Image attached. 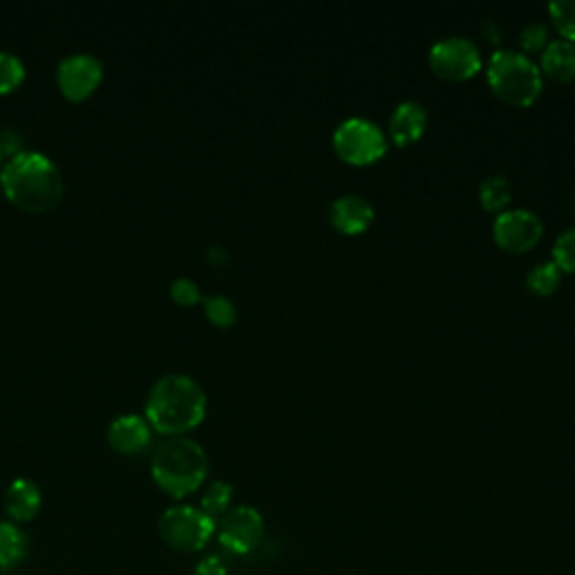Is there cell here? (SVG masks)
<instances>
[{
  "label": "cell",
  "mask_w": 575,
  "mask_h": 575,
  "mask_svg": "<svg viewBox=\"0 0 575 575\" xmlns=\"http://www.w3.org/2000/svg\"><path fill=\"white\" fill-rule=\"evenodd\" d=\"M207 414V396L199 382L187 373H167L153 382L144 418L151 430L165 436H182L194 430Z\"/></svg>",
  "instance_id": "6da1fadb"
},
{
  "label": "cell",
  "mask_w": 575,
  "mask_h": 575,
  "mask_svg": "<svg viewBox=\"0 0 575 575\" xmlns=\"http://www.w3.org/2000/svg\"><path fill=\"white\" fill-rule=\"evenodd\" d=\"M3 194L25 212H48L63 196L59 165L41 151H16L0 169Z\"/></svg>",
  "instance_id": "7a4b0ae2"
},
{
  "label": "cell",
  "mask_w": 575,
  "mask_h": 575,
  "mask_svg": "<svg viewBox=\"0 0 575 575\" xmlns=\"http://www.w3.org/2000/svg\"><path fill=\"white\" fill-rule=\"evenodd\" d=\"M209 472V458L203 445L187 436H169L151 458V475L173 500H182L196 492Z\"/></svg>",
  "instance_id": "3957f363"
},
{
  "label": "cell",
  "mask_w": 575,
  "mask_h": 575,
  "mask_svg": "<svg viewBox=\"0 0 575 575\" xmlns=\"http://www.w3.org/2000/svg\"><path fill=\"white\" fill-rule=\"evenodd\" d=\"M488 84L496 97L515 106H530L542 93V70L517 50H496L488 63Z\"/></svg>",
  "instance_id": "277c9868"
},
{
  "label": "cell",
  "mask_w": 575,
  "mask_h": 575,
  "mask_svg": "<svg viewBox=\"0 0 575 575\" xmlns=\"http://www.w3.org/2000/svg\"><path fill=\"white\" fill-rule=\"evenodd\" d=\"M158 530L167 547L184 553H194L205 549L214 538L216 519H212L199 506L180 504L163 513Z\"/></svg>",
  "instance_id": "5b68a950"
},
{
  "label": "cell",
  "mask_w": 575,
  "mask_h": 575,
  "mask_svg": "<svg viewBox=\"0 0 575 575\" xmlns=\"http://www.w3.org/2000/svg\"><path fill=\"white\" fill-rule=\"evenodd\" d=\"M333 148L344 163L364 167L385 156L387 135L371 120L349 118L335 129Z\"/></svg>",
  "instance_id": "8992f818"
},
{
  "label": "cell",
  "mask_w": 575,
  "mask_h": 575,
  "mask_svg": "<svg viewBox=\"0 0 575 575\" xmlns=\"http://www.w3.org/2000/svg\"><path fill=\"white\" fill-rule=\"evenodd\" d=\"M430 68L447 82H466L481 70V52L468 36H447L430 50Z\"/></svg>",
  "instance_id": "52a82bcc"
},
{
  "label": "cell",
  "mask_w": 575,
  "mask_h": 575,
  "mask_svg": "<svg viewBox=\"0 0 575 575\" xmlns=\"http://www.w3.org/2000/svg\"><path fill=\"white\" fill-rule=\"evenodd\" d=\"M263 530L265 522L261 513L252 506L229 508L216 526L220 547L235 555L252 553L263 540Z\"/></svg>",
  "instance_id": "ba28073f"
},
{
  "label": "cell",
  "mask_w": 575,
  "mask_h": 575,
  "mask_svg": "<svg viewBox=\"0 0 575 575\" xmlns=\"http://www.w3.org/2000/svg\"><path fill=\"white\" fill-rule=\"evenodd\" d=\"M492 235L496 245L504 248L506 252L522 254L540 243L544 235V225L540 216L530 209H504L494 218Z\"/></svg>",
  "instance_id": "9c48e42d"
},
{
  "label": "cell",
  "mask_w": 575,
  "mask_h": 575,
  "mask_svg": "<svg viewBox=\"0 0 575 575\" xmlns=\"http://www.w3.org/2000/svg\"><path fill=\"white\" fill-rule=\"evenodd\" d=\"M104 63L91 52H74L59 61L57 65V84L59 91L72 99L82 101L95 93L101 84Z\"/></svg>",
  "instance_id": "30bf717a"
},
{
  "label": "cell",
  "mask_w": 575,
  "mask_h": 575,
  "mask_svg": "<svg viewBox=\"0 0 575 575\" xmlns=\"http://www.w3.org/2000/svg\"><path fill=\"white\" fill-rule=\"evenodd\" d=\"M151 426L148 420L140 414H120L110 420L108 426V443L112 450L122 454H137L148 447L151 443Z\"/></svg>",
  "instance_id": "8fae6325"
},
{
  "label": "cell",
  "mask_w": 575,
  "mask_h": 575,
  "mask_svg": "<svg viewBox=\"0 0 575 575\" xmlns=\"http://www.w3.org/2000/svg\"><path fill=\"white\" fill-rule=\"evenodd\" d=\"M373 205L362 196H339L328 207V220L342 235H362L373 223Z\"/></svg>",
  "instance_id": "7c38bea8"
},
{
  "label": "cell",
  "mask_w": 575,
  "mask_h": 575,
  "mask_svg": "<svg viewBox=\"0 0 575 575\" xmlns=\"http://www.w3.org/2000/svg\"><path fill=\"white\" fill-rule=\"evenodd\" d=\"M428 127V110L423 104L418 101H403L394 108L390 118V137L398 146H407L416 142L420 135L426 133Z\"/></svg>",
  "instance_id": "4fadbf2b"
},
{
  "label": "cell",
  "mask_w": 575,
  "mask_h": 575,
  "mask_svg": "<svg viewBox=\"0 0 575 575\" xmlns=\"http://www.w3.org/2000/svg\"><path fill=\"white\" fill-rule=\"evenodd\" d=\"M41 500H44L41 488H38L32 479L19 477L10 483L3 506L14 524H23V522H32L36 513L41 511Z\"/></svg>",
  "instance_id": "5bb4252c"
},
{
  "label": "cell",
  "mask_w": 575,
  "mask_h": 575,
  "mask_svg": "<svg viewBox=\"0 0 575 575\" xmlns=\"http://www.w3.org/2000/svg\"><path fill=\"white\" fill-rule=\"evenodd\" d=\"M542 72L549 74L555 82L575 80V44L566 38H555L542 50L540 59Z\"/></svg>",
  "instance_id": "9a60e30c"
},
{
  "label": "cell",
  "mask_w": 575,
  "mask_h": 575,
  "mask_svg": "<svg viewBox=\"0 0 575 575\" xmlns=\"http://www.w3.org/2000/svg\"><path fill=\"white\" fill-rule=\"evenodd\" d=\"M27 555V535L14 522H0V571H12Z\"/></svg>",
  "instance_id": "2e32d148"
},
{
  "label": "cell",
  "mask_w": 575,
  "mask_h": 575,
  "mask_svg": "<svg viewBox=\"0 0 575 575\" xmlns=\"http://www.w3.org/2000/svg\"><path fill=\"white\" fill-rule=\"evenodd\" d=\"M513 199V187L508 182L506 176H488L481 184H479V201L483 205V209L488 212H504V207L511 203Z\"/></svg>",
  "instance_id": "e0dca14e"
},
{
  "label": "cell",
  "mask_w": 575,
  "mask_h": 575,
  "mask_svg": "<svg viewBox=\"0 0 575 575\" xmlns=\"http://www.w3.org/2000/svg\"><path fill=\"white\" fill-rule=\"evenodd\" d=\"M560 281H562V273L553 261H542L538 265H532L526 275L528 290L535 295H542V297L553 295L558 290Z\"/></svg>",
  "instance_id": "ac0fdd59"
},
{
  "label": "cell",
  "mask_w": 575,
  "mask_h": 575,
  "mask_svg": "<svg viewBox=\"0 0 575 575\" xmlns=\"http://www.w3.org/2000/svg\"><path fill=\"white\" fill-rule=\"evenodd\" d=\"M232 494L235 490L227 481L209 483V488L205 490L203 500H201V511L207 513L212 519L223 517L229 511V506H232Z\"/></svg>",
  "instance_id": "d6986e66"
},
{
  "label": "cell",
  "mask_w": 575,
  "mask_h": 575,
  "mask_svg": "<svg viewBox=\"0 0 575 575\" xmlns=\"http://www.w3.org/2000/svg\"><path fill=\"white\" fill-rule=\"evenodd\" d=\"M25 80V63L19 55L0 50V95H8L19 88Z\"/></svg>",
  "instance_id": "ffe728a7"
},
{
  "label": "cell",
  "mask_w": 575,
  "mask_h": 575,
  "mask_svg": "<svg viewBox=\"0 0 575 575\" xmlns=\"http://www.w3.org/2000/svg\"><path fill=\"white\" fill-rule=\"evenodd\" d=\"M205 315L218 328H229L237 322V306L225 295L205 297Z\"/></svg>",
  "instance_id": "44dd1931"
},
{
  "label": "cell",
  "mask_w": 575,
  "mask_h": 575,
  "mask_svg": "<svg viewBox=\"0 0 575 575\" xmlns=\"http://www.w3.org/2000/svg\"><path fill=\"white\" fill-rule=\"evenodd\" d=\"M549 14L560 36L575 44V0H558V3H551Z\"/></svg>",
  "instance_id": "7402d4cb"
},
{
  "label": "cell",
  "mask_w": 575,
  "mask_h": 575,
  "mask_svg": "<svg viewBox=\"0 0 575 575\" xmlns=\"http://www.w3.org/2000/svg\"><path fill=\"white\" fill-rule=\"evenodd\" d=\"M553 263L560 267V273H575V227L555 239Z\"/></svg>",
  "instance_id": "603a6c76"
},
{
  "label": "cell",
  "mask_w": 575,
  "mask_h": 575,
  "mask_svg": "<svg viewBox=\"0 0 575 575\" xmlns=\"http://www.w3.org/2000/svg\"><path fill=\"white\" fill-rule=\"evenodd\" d=\"M519 44L524 48V55H532V52H542L549 46V27L544 23H528L522 34H519Z\"/></svg>",
  "instance_id": "cb8c5ba5"
},
{
  "label": "cell",
  "mask_w": 575,
  "mask_h": 575,
  "mask_svg": "<svg viewBox=\"0 0 575 575\" xmlns=\"http://www.w3.org/2000/svg\"><path fill=\"white\" fill-rule=\"evenodd\" d=\"M169 292L173 297L176 303L180 306H194L203 299L201 295V286L194 281V279H189V277H176L169 286Z\"/></svg>",
  "instance_id": "d4e9b609"
},
{
  "label": "cell",
  "mask_w": 575,
  "mask_h": 575,
  "mask_svg": "<svg viewBox=\"0 0 575 575\" xmlns=\"http://www.w3.org/2000/svg\"><path fill=\"white\" fill-rule=\"evenodd\" d=\"M194 575H227V568H225V564H223L220 558L209 555V558H205V560L199 562Z\"/></svg>",
  "instance_id": "484cf974"
},
{
  "label": "cell",
  "mask_w": 575,
  "mask_h": 575,
  "mask_svg": "<svg viewBox=\"0 0 575 575\" xmlns=\"http://www.w3.org/2000/svg\"><path fill=\"white\" fill-rule=\"evenodd\" d=\"M486 34H488V41H500V27H496L492 21H486Z\"/></svg>",
  "instance_id": "4316f807"
},
{
  "label": "cell",
  "mask_w": 575,
  "mask_h": 575,
  "mask_svg": "<svg viewBox=\"0 0 575 575\" xmlns=\"http://www.w3.org/2000/svg\"><path fill=\"white\" fill-rule=\"evenodd\" d=\"M212 259H227V252L223 248H209Z\"/></svg>",
  "instance_id": "83f0119b"
},
{
  "label": "cell",
  "mask_w": 575,
  "mask_h": 575,
  "mask_svg": "<svg viewBox=\"0 0 575 575\" xmlns=\"http://www.w3.org/2000/svg\"><path fill=\"white\" fill-rule=\"evenodd\" d=\"M0 160H3V153H0Z\"/></svg>",
  "instance_id": "f1b7e54d"
}]
</instances>
